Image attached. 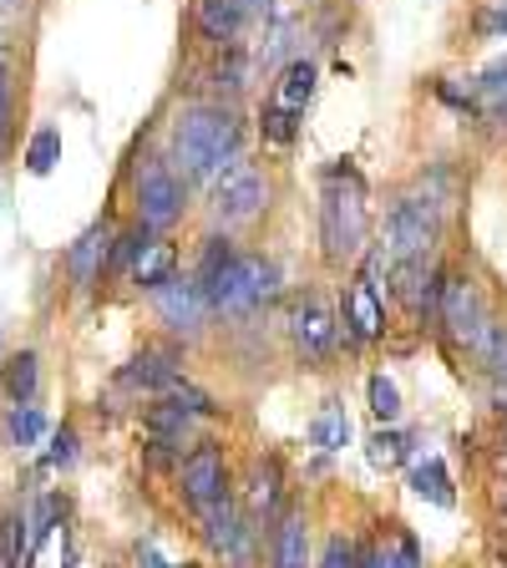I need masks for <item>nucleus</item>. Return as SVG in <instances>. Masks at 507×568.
I'll use <instances>...</instances> for the list:
<instances>
[{
  "label": "nucleus",
  "instance_id": "nucleus-20",
  "mask_svg": "<svg viewBox=\"0 0 507 568\" xmlns=\"http://www.w3.org/2000/svg\"><path fill=\"white\" fill-rule=\"evenodd\" d=\"M0 381H6V396H11L16 406L31 402L36 396V381H41V355L36 351H21L6 361V371H0Z\"/></svg>",
  "mask_w": 507,
  "mask_h": 568
},
{
  "label": "nucleus",
  "instance_id": "nucleus-13",
  "mask_svg": "<svg viewBox=\"0 0 507 568\" xmlns=\"http://www.w3.org/2000/svg\"><path fill=\"white\" fill-rule=\"evenodd\" d=\"M270 568H310V518L305 508H284L274 518Z\"/></svg>",
  "mask_w": 507,
  "mask_h": 568
},
{
  "label": "nucleus",
  "instance_id": "nucleus-33",
  "mask_svg": "<svg viewBox=\"0 0 507 568\" xmlns=\"http://www.w3.org/2000/svg\"><path fill=\"white\" fill-rule=\"evenodd\" d=\"M477 87H483V92H503V97H507V57L493 61V67L477 77Z\"/></svg>",
  "mask_w": 507,
  "mask_h": 568
},
{
  "label": "nucleus",
  "instance_id": "nucleus-19",
  "mask_svg": "<svg viewBox=\"0 0 507 568\" xmlns=\"http://www.w3.org/2000/svg\"><path fill=\"white\" fill-rule=\"evenodd\" d=\"M310 442H315L320 452H341L345 442H351V416H345L341 402H325V406H320V416L310 422Z\"/></svg>",
  "mask_w": 507,
  "mask_h": 568
},
{
  "label": "nucleus",
  "instance_id": "nucleus-25",
  "mask_svg": "<svg viewBox=\"0 0 507 568\" xmlns=\"http://www.w3.org/2000/svg\"><path fill=\"white\" fill-rule=\"evenodd\" d=\"M234 254H239V248L229 244V239L209 234V239H203V254H199V270H193V284H199V290H209V280H213L219 270H224V264L234 260Z\"/></svg>",
  "mask_w": 507,
  "mask_h": 568
},
{
  "label": "nucleus",
  "instance_id": "nucleus-2",
  "mask_svg": "<svg viewBox=\"0 0 507 568\" xmlns=\"http://www.w3.org/2000/svg\"><path fill=\"white\" fill-rule=\"evenodd\" d=\"M371 234V213H366V183L355 168H331L325 189H320V244L325 260L345 264L366 248Z\"/></svg>",
  "mask_w": 507,
  "mask_h": 568
},
{
  "label": "nucleus",
  "instance_id": "nucleus-16",
  "mask_svg": "<svg viewBox=\"0 0 507 568\" xmlns=\"http://www.w3.org/2000/svg\"><path fill=\"white\" fill-rule=\"evenodd\" d=\"M132 284H138V290H148V295H153V290H163L168 280H178V244L173 239H148V244L138 248V260H132Z\"/></svg>",
  "mask_w": 507,
  "mask_h": 568
},
{
  "label": "nucleus",
  "instance_id": "nucleus-7",
  "mask_svg": "<svg viewBox=\"0 0 507 568\" xmlns=\"http://www.w3.org/2000/svg\"><path fill=\"white\" fill-rule=\"evenodd\" d=\"M132 209H138V224L158 229V234L183 219V209H189V183L173 173L168 158H148V163L138 168V178H132Z\"/></svg>",
  "mask_w": 507,
  "mask_h": 568
},
{
  "label": "nucleus",
  "instance_id": "nucleus-26",
  "mask_svg": "<svg viewBox=\"0 0 507 568\" xmlns=\"http://www.w3.org/2000/svg\"><path fill=\"white\" fill-rule=\"evenodd\" d=\"M366 396H371V416H376V422H396V416H402V390H396V381L391 376H371L366 381Z\"/></svg>",
  "mask_w": 507,
  "mask_h": 568
},
{
  "label": "nucleus",
  "instance_id": "nucleus-34",
  "mask_svg": "<svg viewBox=\"0 0 507 568\" xmlns=\"http://www.w3.org/2000/svg\"><path fill=\"white\" fill-rule=\"evenodd\" d=\"M361 568H402V558H396L391 544H381V548H366V564Z\"/></svg>",
  "mask_w": 507,
  "mask_h": 568
},
{
  "label": "nucleus",
  "instance_id": "nucleus-36",
  "mask_svg": "<svg viewBox=\"0 0 507 568\" xmlns=\"http://www.w3.org/2000/svg\"><path fill=\"white\" fill-rule=\"evenodd\" d=\"M493 118H497V122H503V128H507V97H503V102H497V112H493Z\"/></svg>",
  "mask_w": 507,
  "mask_h": 568
},
{
  "label": "nucleus",
  "instance_id": "nucleus-40",
  "mask_svg": "<svg viewBox=\"0 0 507 568\" xmlns=\"http://www.w3.org/2000/svg\"><path fill=\"white\" fill-rule=\"evenodd\" d=\"M0 6H11V0H0Z\"/></svg>",
  "mask_w": 507,
  "mask_h": 568
},
{
  "label": "nucleus",
  "instance_id": "nucleus-8",
  "mask_svg": "<svg viewBox=\"0 0 507 568\" xmlns=\"http://www.w3.org/2000/svg\"><path fill=\"white\" fill-rule=\"evenodd\" d=\"M199 518H203V538H209V548H213V554H224V564H234V568H249V564H254V544H260V528L249 523L244 503H234V493L219 497L213 508H203Z\"/></svg>",
  "mask_w": 507,
  "mask_h": 568
},
{
  "label": "nucleus",
  "instance_id": "nucleus-17",
  "mask_svg": "<svg viewBox=\"0 0 507 568\" xmlns=\"http://www.w3.org/2000/svg\"><path fill=\"white\" fill-rule=\"evenodd\" d=\"M122 386L132 390H168L178 386V351H142L128 371H122Z\"/></svg>",
  "mask_w": 507,
  "mask_h": 568
},
{
  "label": "nucleus",
  "instance_id": "nucleus-9",
  "mask_svg": "<svg viewBox=\"0 0 507 568\" xmlns=\"http://www.w3.org/2000/svg\"><path fill=\"white\" fill-rule=\"evenodd\" d=\"M229 462L219 447H193L189 457L178 462V493H183V503H189L193 513L213 508L219 497H229Z\"/></svg>",
  "mask_w": 507,
  "mask_h": 568
},
{
  "label": "nucleus",
  "instance_id": "nucleus-37",
  "mask_svg": "<svg viewBox=\"0 0 507 568\" xmlns=\"http://www.w3.org/2000/svg\"><path fill=\"white\" fill-rule=\"evenodd\" d=\"M497 508H503V518H507V493H503V497H497Z\"/></svg>",
  "mask_w": 507,
  "mask_h": 568
},
{
  "label": "nucleus",
  "instance_id": "nucleus-14",
  "mask_svg": "<svg viewBox=\"0 0 507 568\" xmlns=\"http://www.w3.org/2000/svg\"><path fill=\"white\" fill-rule=\"evenodd\" d=\"M315 82H320L315 61H305V57L284 61L280 82H274V92H270V106H280V112H290V118H305V106L315 102Z\"/></svg>",
  "mask_w": 507,
  "mask_h": 568
},
{
  "label": "nucleus",
  "instance_id": "nucleus-6",
  "mask_svg": "<svg viewBox=\"0 0 507 568\" xmlns=\"http://www.w3.org/2000/svg\"><path fill=\"white\" fill-rule=\"evenodd\" d=\"M270 209V178H264L260 163H229L224 173L209 183V219L224 229H239V224H254L260 213Z\"/></svg>",
  "mask_w": 507,
  "mask_h": 568
},
{
  "label": "nucleus",
  "instance_id": "nucleus-35",
  "mask_svg": "<svg viewBox=\"0 0 507 568\" xmlns=\"http://www.w3.org/2000/svg\"><path fill=\"white\" fill-rule=\"evenodd\" d=\"M249 6V16H270L274 11V0H244Z\"/></svg>",
  "mask_w": 507,
  "mask_h": 568
},
{
  "label": "nucleus",
  "instance_id": "nucleus-15",
  "mask_svg": "<svg viewBox=\"0 0 507 568\" xmlns=\"http://www.w3.org/2000/svg\"><path fill=\"white\" fill-rule=\"evenodd\" d=\"M280 493H284L280 462H254V473H249V487H244V497H239L254 528H264V523L280 513Z\"/></svg>",
  "mask_w": 507,
  "mask_h": 568
},
{
  "label": "nucleus",
  "instance_id": "nucleus-5",
  "mask_svg": "<svg viewBox=\"0 0 507 568\" xmlns=\"http://www.w3.org/2000/svg\"><path fill=\"white\" fill-rule=\"evenodd\" d=\"M381 270H386V248H371L355 280L345 284V305H341V335L351 345H371L386 335V295H381Z\"/></svg>",
  "mask_w": 507,
  "mask_h": 568
},
{
  "label": "nucleus",
  "instance_id": "nucleus-29",
  "mask_svg": "<svg viewBox=\"0 0 507 568\" xmlns=\"http://www.w3.org/2000/svg\"><path fill=\"white\" fill-rule=\"evenodd\" d=\"M11 128H16V82L11 67H0V153L11 148Z\"/></svg>",
  "mask_w": 507,
  "mask_h": 568
},
{
  "label": "nucleus",
  "instance_id": "nucleus-11",
  "mask_svg": "<svg viewBox=\"0 0 507 568\" xmlns=\"http://www.w3.org/2000/svg\"><path fill=\"white\" fill-rule=\"evenodd\" d=\"M153 300H158V315H163V325H168V331H178V335H199L203 320L213 315L209 295H203L193 280H168L163 290H153Z\"/></svg>",
  "mask_w": 507,
  "mask_h": 568
},
{
  "label": "nucleus",
  "instance_id": "nucleus-30",
  "mask_svg": "<svg viewBox=\"0 0 507 568\" xmlns=\"http://www.w3.org/2000/svg\"><path fill=\"white\" fill-rule=\"evenodd\" d=\"M71 462H77V432H71V426H61L57 437H51V452L41 457V467H47V473H57V467H71Z\"/></svg>",
  "mask_w": 507,
  "mask_h": 568
},
{
  "label": "nucleus",
  "instance_id": "nucleus-3",
  "mask_svg": "<svg viewBox=\"0 0 507 568\" xmlns=\"http://www.w3.org/2000/svg\"><path fill=\"white\" fill-rule=\"evenodd\" d=\"M274 290H280V270L264 254H234L224 270L209 280V305L213 315H254L260 305H270Z\"/></svg>",
  "mask_w": 507,
  "mask_h": 568
},
{
  "label": "nucleus",
  "instance_id": "nucleus-31",
  "mask_svg": "<svg viewBox=\"0 0 507 568\" xmlns=\"http://www.w3.org/2000/svg\"><path fill=\"white\" fill-rule=\"evenodd\" d=\"M213 77H219V87H229V97H239V92H244V77H249V61L244 57H229V67H219V71H213Z\"/></svg>",
  "mask_w": 507,
  "mask_h": 568
},
{
  "label": "nucleus",
  "instance_id": "nucleus-4",
  "mask_svg": "<svg viewBox=\"0 0 507 568\" xmlns=\"http://www.w3.org/2000/svg\"><path fill=\"white\" fill-rule=\"evenodd\" d=\"M442 239V209L426 203L422 193H406V199L391 203L386 213V234H381V248H386V264H416L432 260Z\"/></svg>",
  "mask_w": 507,
  "mask_h": 568
},
{
  "label": "nucleus",
  "instance_id": "nucleus-28",
  "mask_svg": "<svg viewBox=\"0 0 507 568\" xmlns=\"http://www.w3.org/2000/svg\"><path fill=\"white\" fill-rule=\"evenodd\" d=\"M260 132H264V142H274V148H284V142H295L300 118H290V112H280V106H270V102H264V112H260Z\"/></svg>",
  "mask_w": 507,
  "mask_h": 568
},
{
  "label": "nucleus",
  "instance_id": "nucleus-10",
  "mask_svg": "<svg viewBox=\"0 0 507 568\" xmlns=\"http://www.w3.org/2000/svg\"><path fill=\"white\" fill-rule=\"evenodd\" d=\"M290 341H295L300 361H331V351L341 345V320L320 305V300H305L290 315Z\"/></svg>",
  "mask_w": 507,
  "mask_h": 568
},
{
  "label": "nucleus",
  "instance_id": "nucleus-18",
  "mask_svg": "<svg viewBox=\"0 0 507 568\" xmlns=\"http://www.w3.org/2000/svg\"><path fill=\"white\" fill-rule=\"evenodd\" d=\"M244 21H249V6H244V0H199V31L209 36V41H219V47L239 41Z\"/></svg>",
  "mask_w": 507,
  "mask_h": 568
},
{
  "label": "nucleus",
  "instance_id": "nucleus-22",
  "mask_svg": "<svg viewBox=\"0 0 507 568\" xmlns=\"http://www.w3.org/2000/svg\"><path fill=\"white\" fill-rule=\"evenodd\" d=\"M366 457H371V467H376V473H396V467L412 457V437H406V432H391V426H381L376 437H371Z\"/></svg>",
  "mask_w": 507,
  "mask_h": 568
},
{
  "label": "nucleus",
  "instance_id": "nucleus-38",
  "mask_svg": "<svg viewBox=\"0 0 507 568\" xmlns=\"http://www.w3.org/2000/svg\"><path fill=\"white\" fill-rule=\"evenodd\" d=\"M0 67H11V57H6V47H0Z\"/></svg>",
  "mask_w": 507,
  "mask_h": 568
},
{
  "label": "nucleus",
  "instance_id": "nucleus-39",
  "mask_svg": "<svg viewBox=\"0 0 507 568\" xmlns=\"http://www.w3.org/2000/svg\"><path fill=\"white\" fill-rule=\"evenodd\" d=\"M497 376H507V355H503V366H497Z\"/></svg>",
  "mask_w": 507,
  "mask_h": 568
},
{
  "label": "nucleus",
  "instance_id": "nucleus-1",
  "mask_svg": "<svg viewBox=\"0 0 507 568\" xmlns=\"http://www.w3.org/2000/svg\"><path fill=\"white\" fill-rule=\"evenodd\" d=\"M244 118L234 102H193L168 132V163L183 183H213L229 163L244 158Z\"/></svg>",
  "mask_w": 507,
  "mask_h": 568
},
{
  "label": "nucleus",
  "instance_id": "nucleus-23",
  "mask_svg": "<svg viewBox=\"0 0 507 568\" xmlns=\"http://www.w3.org/2000/svg\"><path fill=\"white\" fill-rule=\"evenodd\" d=\"M6 437H11L16 447H36V442L47 437V416L36 412L31 402L11 406V412H6Z\"/></svg>",
  "mask_w": 507,
  "mask_h": 568
},
{
  "label": "nucleus",
  "instance_id": "nucleus-32",
  "mask_svg": "<svg viewBox=\"0 0 507 568\" xmlns=\"http://www.w3.org/2000/svg\"><path fill=\"white\" fill-rule=\"evenodd\" d=\"M503 31H507V0H497L493 11L477 16V36H487V41H493V36H503Z\"/></svg>",
  "mask_w": 507,
  "mask_h": 568
},
{
  "label": "nucleus",
  "instance_id": "nucleus-27",
  "mask_svg": "<svg viewBox=\"0 0 507 568\" xmlns=\"http://www.w3.org/2000/svg\"><path fill=\"white\" fill-rule=\"evenodd\" d=\"M361 564H366V548L355 538H345V532H335L325 544V554H320V568H361Z\"/></svg>",
  "mask_w": 507,
  "mask_h": 568
},
{
  "label": "nucleus",
  "instance_id": "nucleus-21",
  "mask_svg": "<svg viewBox=\"0 0 507 568\" xmlns=\"http://www.w3.org/2000/svg\"><path fill=\"white\" fill-rule=\"evenodd\" d=\"M412 493H416V497H426V503H442V508H452L457 497H452L447 462H442V457H426V462H416V473H412Z\"/></svg>",
  "mask_w": 507,
  "mask_h": 568
},
{
  "label": "nucleus",
  "instance_id": "nucleus-12",
  "mask_svg": "<svg viewBox=\"0 0 507 568\" xmlns=\"http://www.w3.org/2000/svg\"><path fill=\"white\" fill-rule=\"evenodd\" d=\"M112 244H118V234H112L107 224H92L77 244L67 248V274H71L77 290H92V284L102 280V270L112 264Z\"/></svg>",
  "mask_w": 507,
  "mask_h": 568
},
{
  "label": "nucleus",
  "instance_id": "nucleus-24",
  "mask_svg": "<svg viewBox=\"0 0 507 568\" xmlns=\"http://www.w3.org/2000/svg\"><path fill=\"white\" fill-rule=\"evenodd\" d=\"M57 163H61V132L57 128L31 132V142H26V168H31L36 178H47Z\"/></svg>",
  "mask_w": 507,
  "mask_h": 568
}]
</instances>
